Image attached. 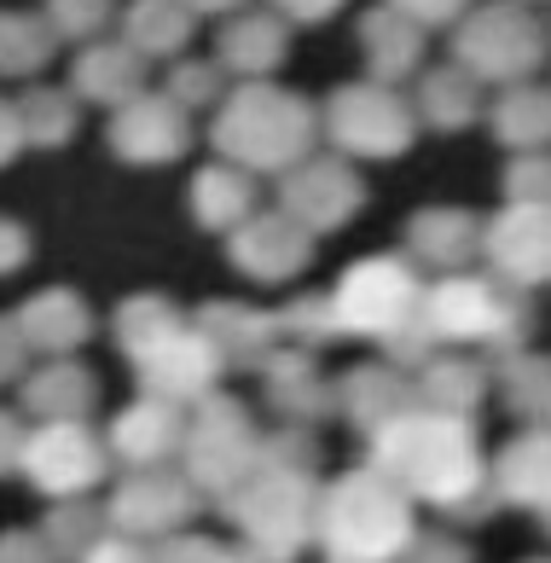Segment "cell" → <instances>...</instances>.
Wrapping results in <instances>:
<instances>
[{
  "label": "cell",
  "mask_w": 551,
  "mask_h": 563,
  "mask_svg": "<svg viewBox=\"0 0 551 563\" xmlns=\"http://www.w3.org/2000/svg\"><path fill=\"white\" fill-rule=\"evenodd\" d=\"M494 384L499 401L522 424H551V354H535L528 343L511 354H494Z\"/></svg>",
  "instance_id": "33"
},
{
  "label": "cell",
  "mask_w": 551,
  "mask_h": 563,
  "mask_svg": "<svg viewBox=\"0 0 551 563\" xmlns=\"http://www.w3.org/2000/svg\"><path fill=\"white\" fill-rule=\"evenodd\" d=\"M111 529V511L93 506L88 494H65L53 499V511L41 517V534H47L53 558H88L99 547V534Z\"/></svg>",
  "instance_id": "36"
},
{
  "label": "cell",
  "mask_w": 551,
  "mask_h": 563,
  "mask_svg": "<svg viewBox=\"0 0 551 563\" xmlns=\"http://www.w3.org/2000/svg\"><path fill=\"white\" fill-rule=\"evenodd\" d=\"M482 122L494 129V140L505 145V152H540V145H551V88L535 81V76L505 81Z\"/></svg>",
  "instance_id": "31"
},
{
  "label": "cell",
  "mask_w": 551,
  "mask_h": 563,
  "mask_svg": "<svg viewBox=\"0 0 551 563\" xmlns=\"http://www.w3.org/2000/svg\"><path fill=\"white\" fill-rule=\"evenodd\" d=\"M482 256L522 290L551 285V203H505L482 233Z\"/></svg>",
  "instance_id": "16"
},
{
  "label": "cell",
  "mask_w": 551,
  "mask_h": 563,
  "mask_svg": "<svg viewBox=\"0 0 551 563\" xmlns=\"http://www.w3.org/2000/svg\"><path fill=\"white\" fill-rule=\"evenodd\" d=\"M122 35H129L145 58H180L198 35V12L186 7V0H129Z\"/></svg>",
  "instance_id": "32"
},
{
  "label": "cell",
  "mask_w": 551,
  "mask_h": 563,
  "mask_svg": "<svg viewBox=\"0 0 551 563\" xmlns=\"http://www.w3.org/2000/svg\"><path fill=\"white\" fill-rule=\"evenodd\" d=\"M546 53H551V35L528 12V0H476L453 24V58L464 70H476L487 88L540 76Z\"/></svg>",
  "instance_id": "8"
},
{
  "label": "cell",
  "mask_w": 551,
  "mask_h": 563,
  "mask_svg": "<svg viewBox=\"0 0 551 563\" xmlns=\"http://www.w3.org/2000/svg\"><path fill=\"white\" fill-rule=\"evenodd\" d=\"M58 35L47 12H0V76L7 81H24L41 76L58 53Z\"/></svg>",
  "instance_id": "34"
},
{
  "label": "cell",
  "mask_w": 551,
  "mask_h": 563,
  "mask_svg": "<svg viewBox=\"0 0 551 563\" xmlns=\"http://www.w3.org/2000/svg\"><path fill=\"white\" fill-rule=\"evenodd\" d=\"M372 459L418 506H436L448 523H482L499 506L494 459L482 448L476 412H441L412 401L400 419L372 435Z\"/></svg>",
  "instance_id": "1"
},
{
  "label": "cell",
  "mask_w": 551,
  "mask_h": 563,
  "mask_svg": "<svg viewBox=\"0 0 551 563\" xmlns=\"http://www.w3.org/2000/svg\"><path fill=\"white\" fill-rule=\"evenodd\" d=\"M41 12L53 18V30L65 35V41H93L117 18V0H47Z\"/></svg>",
  "instance_id": "41"
},
{
  "label": "cell",
  "mask_w": 551,
  "mask_h": 563,
  "mask_svg": "<svg viewBox=\"0 0 551 563\" xmlns=\"http://www.w3.org/2000/svg\"><path fill=\"white\" fill-rule=\"evenodd\" d=\"M540 523H546V540H551V511H540Z\"/></svg>",
  "instance_id": "51"
},
{
  "label": "cell",
  "mask_w": 551,
  "mask_h": 563,
  "mask_svg": "<svg viewBox=\"0 0 551 563\" xmlns=\"http://www.w3.org/2000/svg\"><path fill=\"white\" fill-rule=\"evenodd\" d=\"M412 384H418V401L423 407H441V412H476L494 389V361H476L471 349H453L441 343L423 366H412Z\"/></svg>",
  "instance_id": "27"
},
{
  "label": "cell",
  "mask_w": 551,
  "mask_h": 563,
  "mask_svg": "<svg viewBox=\"0 0 551 563\" xmlns=\"http://www.w3.org/2000/svg\"><path fill=\"white\" fill-rule=\"evenodd\" d=\"M279 325H285V338L302 343V349H331V343L349 338V325H343V314H337L331 290H302V297H290L279 308Z\"/></svg>",
  "instance_id": "38"
},
{
  "label": "cell",
  "mask_w": 551,
  "mask_h": 563,
  "mask_svg": "<svg viewBox=\"0 0 551 563\" xmlns=\"http://www.w3.org/2000/svg\"><path fill=\"white\" fill-rule=\"evenodd\" d=\"M418 499L395 483V476L377 465H354L337 483L320 488V547L331 563H384V558H407L418 517Z\"/></svg>",
  "instance_id": "4"
},
{
  "label": "cell",
  "mask_w": 551,
  "mask_h": 563,
  "mask_svg": "<svg viewBox=\"0 0 551 563\" xmlns=\"http://www.w3.org/2000/svg\"><path fill=\"white\" fill-rule=\"evenodd\" d=\"M313 140H320L313 99L273 88L267 76H250L239 88H227V99L216 106V122H209L216 157H232L250 175H273V180L296 169L302 157H313Z\"/></svg>",
  "instance_id": "3"
},
{
  "label": "cell",
  "mask_w": 551,
  "mask_h": 563,
  "mask_svg": "<svg viewBox=\"0 0 551 563\" xmlns=\"http://www.w3.org/2000/svg\"><path fill=\"white\" fill-rule=\"evenodd\" d=\"M203 488L186 476V465H140L117 483V494L104 499V511H111V529L145 540V547H157L163 534L186 529L192 517L203 511Z\"/></svg>",
  "instance_id": "10"
},
{
  "label": "cell",
  "mask_w": 551,
  "mask_h": 563,
  "mask_svg": "<svg viewBox=\"0 0 551 563\" xmlns=\"http://www.w3.org/2000/svg\"><path fill=\"white\" fill-rule=\"evenodd\" d=\"M180 465L209 499L239 488L244 476L262 465V430H256V419H250V407L232 401V395H216V389H209L203 401H192Z\"/></svg>",
  "instance_id": "9"
},
{
  "label": "cell",
  "mask_w": 551,
  "mask_h": 563,
  "mask_svg": "<svg viewBox=\"0 0 551 563\" xmlns=\"http://www.w3.org/2000/svg\"><path fill=\"white\" fill-rule=\"evenodd\" d=\"M389 7H400L407 18H418L423 30H453L459 18L476 7V0H389Z\"/></svg>",
  "instance_id": "44"
},
{
  "label": "cell",
  "mask_w": 551,
  "mask_h": 563,
  "mask_svg": "<svg viewBox=\"0 0 551 563\" xmlns=\"http://www.w3.org/2000/svg\"><path fill=\"white\" fill-rule=\"evenodd\" d=\"M24 262H30V233H24L12 216H0V279L18 274Z\"/></svg>",
  "instance_id": "45"
},
{
  "label": "cell",
  "mask_w": 551,
  "mask_h": 563,
  "mask_svg": "<svg viewBox=\"0 0 551 563\" xmlns=\"http://www.w3.org/2000/svg\"><path fill=\"white\" fill-rule=\"evenodd\" d=\"M168 93L180 99V106H192V111H203V106H221V88H227V65L221 58H168V81H163Z\"/></svg>",
  "instance_id": "39"
},
{
  "label": "cell",
  "mask_w": 551,
  "mask_h": 563,
  "mask_svg": "<svg viewBox=\"0 0 551 563\" xmlns=\"http://www.w3.org/2000/svg\"><path fill=\"white\" fill-rule=\"evenodd\" d=\"M423 325L436 331V343L453 349H487V354H511L535 338V302L528 290L511 285L505 274H436L423 290Z\"/></svg>",
  "instance_id": "5"
},
{
  "label": "cell",
  "mask_w": 551,
  "mask_h": 563,
  "mask_svg": "<svg viewBox=\"0 0 551 563\" xmlns=\"http://www.w3.org/2000/svg\"><path fill=\"white\" fill-rule=\"evenodd\" d=\"M320 349H273L267 366H262V389H267V407L279 412L285 424H320L337 412V384L320 372V361H313Z\"/></svg>",
  "instance_id": "19"
},
{
  "label": "cell",
  "mask_w": 551,
  "mask_h": 563,
  "mask_svg": "<svg viewBox=\"0 0 551 563\" xmlns=\"http://www.w3.org/2000/svg\"><path fill=\"white\" fill-rule=\"evenodd\" d=\"M499 186H505V203H551V145H540V152H511Z\"/></svg>",
  "instance_id": "40"
},
{
  "label": "cell",
  "mask_w": 551,
  "mask_h": 563,
  "mask_svg": "<svg viewBox=\"0 0 551 563\" xmlns=\"http://www.w3.org/2000/svg\"><path fill=\"white\" fill-rule=\"evenodd\" d=\"M313 239L290 210H256L227 233V262L256 285H290L296 274H308L313 262Z\"/></svg>",
  "instance_id": "14"
},
{
  "label": "cell",
  "mask_w": 551,
  "mask_h": 563,
  "mask_svg": "<svg viewBox=\"0 0 551 563\" xmlns=\"http://www.w3.org/2000/svg\"><path fill=\"white\" fill-rule=\"evenodd\" d=\"M418 106L400 93V81H343L326 106H320V134L331 140V152H343L354 163H389L400 152H412L418 140Z\"/></svg>",
  "instance_id": "7"
},
{
  "label": "cell",
  "mask_w": 551,
  "mask_h": 563,
  "mask_svg": "<svg viewBox=\"0 0 551 563\" xmlns=\"http://www.w3.org/2000/svg\"><path fill=\"white\" fill-rule=\"evenodd\" d=\"M221 372H227V361H221V349L203 338L198 320H186L180 331H168L163 343H152V349H145L140 361H134L140 389L168 395V401H180V407L203 401V395L216 389Z\"/></svg>",
  "instance_id": "15"
},
{
  "label": "cell",
  "mask_w": 551,
  "mask_h": 563,
  "mask_svg": "<svg viewBox=\"0 0 551 563\" xmlns=\"http://www.w3.org/2000/svg\"><path fill=\"white\" fill-rule=\"evenodd\" d=\"M423 267L400 250V256H366L349 262V274L337 279V314H343L349 338H366L400 366H423L441 349L436 331L423 325Z\"/></svg>",
  "instance_id": "2"
},
{
  "label": "cell",
  "mask_w": 551,
  "mask_h": 563,
  "mask_svg": "<svg viewBox=\"0 0 551 563\" xmlns=\"http://www.w3.org/2000/svg\"><path fill=\"white\" fill-rule=\"evenodd\" d=\"M216 58L227 65V76H273L290 58V18L273 7V12H256V7H244V12H232L221 35H216Z\"/></svg>",
  "instance_id": "23"
},
{
  "label": "cell",
  "mask_w": 551,
  "mask_h": 563,
  "mask_svg": "<svg viewBox=\"0 0 551 563\" xmlns=\"http://www.w3.org/2000/svg\"><path fill=\"white\" fill-rule=\"evenodd\" d=\"M76 111H81L76 88H30L24 99H18V117H24V140L35 145V152H58V145H70V134H76Z\"/></svg>",
  "instance_id": "37"
},
{
  "label": "cell",
  "mask_w": 551,
  "mask_h": 563,
  "mask_svg": "<svg viewBox=\"0 0 551 563\" xmlns=\"http://www.w3.org/2000/svg\"><path fill=\"white\" fill-rule=\"evenodd\" d=\"M180 325H186V314L163 297V290H140V297H122V302H117L111 338H117V349L129 354V361H140L145 349L163 343L168 331H180Z\"/></svg>",
  "instance_id": "35"
},
{
  "label": "cell",
  "mask_w": 551,
  "mask_h": 563,
  "mask_svg": "<svg viewBox=\"0 0 551 563\" xmlns=\"http://www.w3.org/2000/svg\"><path fill=\"white\" fill-rule=\"evenodd\" d=\"M24 117H18V99H0V169H7V163L24 152Z\"/></svg>",
  "instance_id": "47"
},
{
  "label": "cell",
  "mask_w": 551,
  "mask_h": 563,
  "mask_svg": "<svg viewBox=\"0 0 551 563\" xmlns=\"http://www.w3.org/2000/svg\"><path fill=\"white\" fill-rule=\"evenodd\" d=\"M30 338L24 325H18V314H0V389L7 384H24V366H30Z\"/></svg>",
  "instance_id": "42"
},
{
  "label": "cell",
  "mask_w": 551,
  "mask_h": 563,
  "mask_svg": "<svg viewBox=\"0 0 551 563\" xmlns=\"http://www.w3.org/2000/svg\"><path fill=\"white\" fill-rule=\"evenodd\" d=\"M494 494L517 511H551V424H528L494 453Z\"/></svg>",
  "instance_id": "25"
},
{
  "label": "cell",
  "mask_w": 551,
  "mask_h": 563,
  "mask_svg": "<svg viewBox=\"0 0 551 563\" xmlns=\"http://www.w3.org/2000/svg\"><path fill=\"white\" fill-rule=\"evenodd\" d=\"M273 7H279L290 24H326V18H337L349 0H273Z\"/></svg>",
  "instance_id": "48"
},
{
  "label": "cell",
  "mask_w": 551,
  "mask_h": 563,
  "mask_svg": "<svg viewBox=\"0 0 551 563\" xmlns=\"http://www.w3.org/2000/svg\"><path fill=\"white\" fill-rule=\"evenodd\" d=\"M99 407V378L70 354H53L47 366L24 372V412L35 424L47 419H88Z\"/></svg>",
  "instance_id": "30"
},
{
  "label": "cell",
  "mask_w": 551,
  "mask_h": 563,
  "mask_svg": "<svg viewBox=\"0 0 551 563\" xmlns=\"http://www.w3.org/2000/svg\"><path fill=\"white\" fill-rule=\"evenodd\" d=\"M111 442H99L88 430V419H47L30 430V448H24V476L30 488H41L47 499H65V494H93L104 476H111Z\"/></svg>",
  "instance_id": "11"
},
{
  "label": "cell",
  "mask_w": 551,
  "mask_h": 563,
  "mask_svg": "<svg viewBox=\"0 0 551 563\" xmlns=\"http://www.w3.org/2000/svg\"><path fill=\"white\" fill-rule=\"evenodd\" d=\"M216 506L256 547V558H296L320 534V476L302 465H267L262 459Z\"/></svg>",
  "instance_id": "6"
},
{
  "label": "cell",
  "mask_w": 551,
  "mask_h": 563,
  "mask_svg": "<svg viewBox=\"0 0 551 563\" xmlns=\"http://www.w3.org/2000/svg\"><path fill=\"white\" fill-rule=\"evenodd\" d=\"M145 58L129 35H117V41H81V53H76V65H70V88L81 106H104V111H117V106H129L134 93H145Z\"/></svg>",
  "instance_id": "20"
},
{
  "label": "cell",
  "mask_w": 551,
  "mask_h": 563,
  "mask_svg": "<svg viewBox=\"0 0 551 563\" xmlns=\"http://www.w3.org/2000/svg\"><path fill=\"white\" fill-rule=\"evenodd\" d=\"M407 558H471V547H464L459 534H441V529L423 534V529H418L412 547H407Z\"/></svg>",
  "instance_id": "49"
},
{
  "label": "cell",
  "mask_w": 551,
  "mask_h": 563,
  "mask_svg": "<svg viewBox=\"0 0 551 563\" xmlns=\"http://www.w3.org/2000/svg\"><path fill=\"white\" fill-rule=\"evenodd\" d=\"M186 412L180 401H168V395H152L140 389L134 407H122L111 430H104V442H111V459L122 471H140V465H175L180 448H186Z\"/></svg>",
  "instance_id": "17"
},
{
  "label": "cell",
  "mask_w": 551,
  "mask_h": 563,
  "mask_svg": "<svg viewBox=\"0 0 551 563\" xmlns=\"http://www.w3.org/2000/svg\"><path fill=\"white\" fill-rule=\"evenodd\" d=\"M487 81L476 70H464L459 58L453 65H436V70H418V88H412V106L418 122L436 134H464L487 117V99H482Z\"/></svg>",
  "instance_id": "26"
},
{
  "label": "cell",
  "mask_w": 551,
  "mask_h": 563,
  "mask_svg": "<svg viewBox=\"0 0 551 563\" xmlns=\"http://www.w3.org/2000/svg\"><path fill=\"white\" fill-rule=\"evenodd\" d=\"M418 401V384H412V366L400 361H372V366H349L343 378H337V412L354 424V435H372L384 430L389 419H400Z\"/></svg>",
  "instance_id": "18"
},
{
  "label": "cell",
  "mask_w": 551,
  "mask_h": 563,
  "mask_svg": "<svg viewBox=\"0 0 551 563\" xmlns=\"http://www.w3.org/2000/svg\"><path fill=\"white\" fill-rule=\"evenodd\" d=\"M24 448H30V424L0 407V483H7V476H24Z\"/></svg>",
  "instance_id": "43"
},
{
  "label": "cell",
  "mask_w": 551,
  "mask_h": 563,
  "mask_svg": "<svg viewBox=\"0 0 551 563\" xmlns=\"http://www.w3.org/2000/svg\"><path fill=\"white\" fill-rule=\"evenodd\" d=\"M104 145H111L117 163H134V169H163L192 152V106H180L168 88H145L129 106H117L104 122Z\"/></svg>",
  "instance_id": "12"
},
{
  "label": "cell",
  "mask_w": 551,
  "mask_h": 563,
  "mask_svg": "<svg viewBox=\"0 0 551 563\" xmlns=\"http://www.w3.org/2000/svg\"><path fill=\"white\" fill-rule=\"evenodd\" d=\"M186 7H192L198 18H232V12H244L250 0H186Z\"/></svg>",
  "instance_id": "50"
},
{
  "label": "cell",
  "mask_w": 551,
  "mask_h": 563,
  "mask_svg": "<svg viewBox=\"0 0 551 563\" xmlns=\"http://www.w3.org/2000/svg\"><path fill=\"white\" fill-rule=\"evenodd\" d=\"M192 320L203 325V338L221 349L227 372H262L267 354L279 349V338H285L279 314H267V308H250V302H203Z\"/></svg>",
  "instance_id": "22"
},
{
  "label": "cell",
  "mask_w": 551,
  "mask_h": 563,
  "mask_svg": "<svg viewBox=\"0 0 551 563\" xmlns=\"http://www.w3.org/2000/svg\"><path fill=\"white\" fill-rule=\"evenodd\" d=\"M18 558H53L47 534L41 529H7L0 534V563H18Z\"/></svg>",
  "instance_id": "46"
},
{
  "label": "cell",
  "mask_w": 551,
  "mask_h": 563,
  "mask_svg": "<svg viewBox=\"0 0 551 563\" xmlns=\"http://www.w3.org/2000/svg\"><path fill=\"white\" fill-rule=\"evenodd\" d=\"M256 180L244 163L232 157H216L203 163V169L192 175V192H186V203H192V221L203 227V233H232L239 221L256 216Z\"/></svg>",
  "instance_id": "28"
},
{
  "label": "cell",
  "mask_w": 551,
  "mask_h": 563,
  "mask_svg": "<svg viewBox=\"0 0 551 563\" xmlns=\"http://www.w3.org/2000/svg\"><path fill=\"white\" fill-rule=\"evenodd\" d=\"M279 210H290L308 233H343L366 210V186H360L354 157H302L296 169L279 175Z\"/></svg>",
  "instance_id": "13"
},
{
  "label": "cell",
  "mask_w": 551,
  "mask_h": 563,
  "mask_svg": "<svg viewBox=\"0 0 551 563\" xmlns=\"http://www.w3.org/2000/svg\"><path fill=\"white\" fill-rule=\"evenodd\" d=\"M482 233L487 221L471 210H453V203H430L407 221V256L423 274H459L482 256Z\"/></svg>",
  "instance_id": "21"
},
{
  "label": "cell",
  "mask_w": 551,
  "mask_h": 563,
  "mask_svg": "<svg viewBox=\"0 0 551 563\" xmlns=\"http://www.w3.org/2000/svg\"><path fill=\"white\" fill-rule=\"evenodd\" d=\"M18 325H24L35 354H76L93 338V308L70 285H47L30 302H18Z\"/></svg>",
  "instance_id": "29"
},
{
  "label": "cell",
  "mask_w": 551,
  "mask_h": 563,
  "mask_svg": "<svg viewBox=\"0 0 551 563\" xmlns=\"http://www.w3.org/2000/svg\"><path fill=\"white\" fill-rule=\"evenodd\" d=\"M423 35H430V30H423L418 18H407L400 7H389V0L366 7V12H360V30H354L360 58H366V76H377V81L418 76L423 70Z\"/></svg>",
  "instance_id": "24"
}]
</instances>
